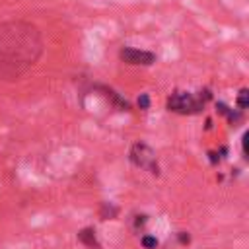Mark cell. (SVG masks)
<instances>
[{
  "instance_id": "cell-1",
  "label": "cell",
  "mask_w": 249,
  "mask_h": 249,
  "mask_svg": "<svg viewBox=\"0 0 249 249\" xmlns=\"http://www.w3.org/2000/svg\"><path fill=\"white\" fill-rule=\"evenodd\" d=\"M45 51L41 29L27 19L0 23V82L19 80L31 70Z\"/></svg>"
},
{
  "instance_id": "cell-2",
  "label": "cell",
  "mask_w": 249,
  "mask_h": 249,
  "mask_svg": "<svg viewBox=\"0 0 249 249\" xmlns=\"http://www.w3.org/2000/svg\"><path fill=\"white\" fill-rule=\"evenodd\" d=\"M210 99V91H198V95L191 93V91H173L167 97V109L179 115H195L198 113L204 103Z\"/></svg>"
},
{
  "instance_id": "cell-3",
  "label": "cell",
  "mask_w": 249,
  "mask_h": 249,
  "mask_svg": "<svg viewBox=\"0 0 249 249\" xmlns=\"http://www.w3.org/2000/svg\"><path fill=\"white\" fill-rule=\"evenodd\" d=\"M128 160L134 167L138 169H146L152 175H160V167H158V160H156V152L144 144V142H136L132 144L130 152H128Z\"/></svg>"
},
{
  "instance_id": "cell-4",
  "label": "cell",
  "mask_w": 249,
  "mask_h": 249,
  "mask_svg": "<svg viewBox=\"0 0 249 249\" xmlns=\"http://www.w3.org/2000/svg\"><path fill=\"white\" fill-rule=\"evenodd\" d=\"M119 58L130 66H150L156 62V54L150 51L134 49V47H123L119 51Z\"/></svg>"
},
{
  "instance_id": "cell-5",
  "label": "cell",
  "mask_w": 249,
  "mask_h": 249,
  "mask_svg": "<svg viewBox=\"0 0 249 249\" xmlns=\"http://www.w3.org/2000/svg\"><path fill=\"white\" fill-rule=\"evenodd\" d=\"M78 239L88 247H97V239H95V230L93 228H84L82 231H78Z\"/></svg>"
},
{
  "instance_id": "cell-6",
  "label": "cell",
  "mask_w": 249,
  "mask_h": 249,
  "mask_svg": "<svg viewBox=\"0 0 249 249\" xmlns=\"http://www.w3.org/2000/svg\"><path fill=\"white\" fill-rule=\"evenodd\" d=\"M101 89L105 91V95H107V97H111V101H113L121 111H128V109H130V105H128L124 99H121V97L117 95V91H113L111 88H101Z\"/></svg>"
},
{
  "instance_id": "cell-7",
  "label": "cell",
  "mask_w": 249,
  "mask_h": 249,
  "mask_svg": "<svg viewBox=\"0 0 249 249\" xmlns=\"http://www.w3.org/2000/svg\"><path fill=\"white\" fill-rule=\"evenodd\" d=\"M237 105H239V111H243V109H247L249 107V91L243 88L241 91H239V95H237Z\"/></svg>"
},
{
  "instance_id": "cell-8",
  "label": "cell",
  "mask_w": 249,
  "mask_h": 249,
  "mask_svg": "<svg viewBox=\"0 0 249 249\" xmlns=\"http://www.w3.org/2000/svg\"><path fill=\"white\" fill-rule=\"evenodd\" d=\"M140 243H142L144 249H156V247H158V239H156L154 235H142Z\"/></svg>"
},
{
  "instance_id": "cell-9",
  "label": "cell",
  "mask_w": 249,
  "mask_h": 249,
  "mask_svg": "<svg viewBox=\"0 0 249 249\" xmlns=\"http://www.w3.org/2000/svg\"><path fill=\"white\" fill-rule=\"evenodd\" d=\"M103 210H107V212H101V216H103V220H107V216L109 218H115V214H117V208H113L111 204H103Z\"/></svg>"
},
{
  "instance_id": "cell-10",
  "label": "cell",
  "mask_w": 249,
  "mask_h": 249,
  "mask_svg": "<svg viewBox=\"0 0 249 249\" xmlns=\"http://www.w3.org/2000/svg\"><path fill=\"white\" fill-rule=\"evenodd\" d=\"M138 107H140L142 111H146V109L150 107V97H148V93H142V95L138 97Z\"/></svg>"
},
{
  "instance_id": "cell-11",
  "label": "cell",
  "mask_w": 249,
  "mask_h": 249,
  "mask_svg": "<svg viewBox=\"0 0 249 249\" xmlns=\"http://www.w3.org/2000/svg\"><path fill=\"white\" fill-rule=\"evenodd\" d=\"M189 241H191L189 233H187V231H179V243H183V245H185V243H189Z\"/></svg>"
},
{
  "instance_id": "cell-12",
  "label": "cell",
  "mask_w": 249,
  "mask_h": 249,
  "mask_svg": "<svg viewBox=\"0 0 249 249\" xmlns=\"http://www.w3.org/2000/svg\"><path fill=\"white\" fill-rule=\"evenodd\" d=\"M146 224V216H136V226H144Z\"/></svg>"
}]
</instances>
